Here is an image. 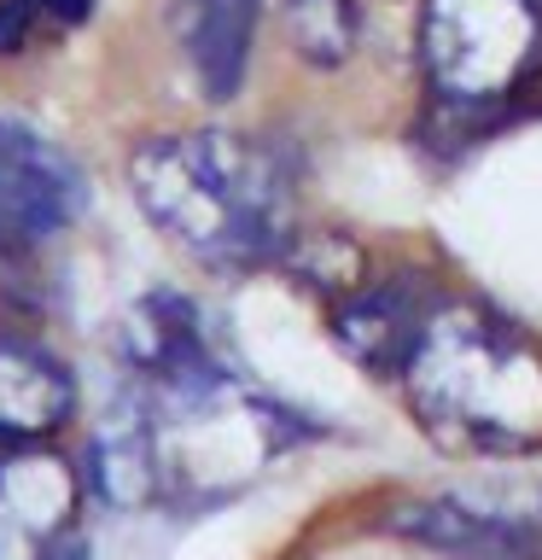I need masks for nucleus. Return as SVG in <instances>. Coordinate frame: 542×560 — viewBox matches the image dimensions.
I'll return each mask as SVG.
<instances>
[{"label": "nucleus", "mask_w": 542, "mask_h": 560, "mask_svg": "<svg viewBox=\"0 0 542 560\" xmlns=\"http://www.w3.org/2000/svg\"><path fill=\"white\" fill-rule=\"evenodd\" d=\"M257 7L262 0H175V30H181L187 65L210 100H227L245 82Z\"/></svg>", "instance_id": "nucleus-9"}, {"label": "nucleus", "mask_w": 542, "mask_h": 560, "mask_svg": "<svg viewBox=\"0 0 542 560\" xmlns=\"http://www.w3.org/2000/svg\"><path fill=\"white\" fill-rule=\"evenodd\" d=\"M70 402V374L59 357H47L42 345L0 332V444H35V438L59 432Z\"/></svg>", "instance_id": "nucleus-8"}, {"label": "nucleus", "mask_w": 542, "mask_h": 560, "mask_svg": "<svg viewBox=\"0 0 542 560\" xmlns=\"http://www.w3.org/2000/svg\"><path fill=\"white\" fill-rule=\"evenodd\" d=\"M420 52L449 105H490L542 65V0H426Z\"/></svg>", "instance_id": "nucleus-3"}, {"label": "nucleus", "mask_w": 542, "mask_h": 560, "mask_svg": "<svg viewBox=\"0 0 542 560\" xmlns=\"http://www.w3.org/2000/svg\"><path fill=\"white\" fill-rule=\"evenodd\" d=\"M280 12H286V30L309 65H344L356 52L362 35L356 0H280Z\"/></svg>", "instance_id": "nucleus-11"}, {"label": "nucleus", "mask_w": 542, "mask_h": 560, "mask_svg": "<svg viewBox=\"0 0 542 560\" xmlns=\"http://www.w3.org/2000/svg\"><path fill=\"white\" fill-rule=\"evenodd\" d=\"M87 479L117 508L157 502V462H152V438H146V420H140L134 397L117 415H105V427L94 432V467H87Z\"/></svg>", "instance_id": "nucleus-10"}, {"label": "nucleus", "mask_w": 542, "mask_h": 560, "mask_svg": "<svg viewBox=\"0 0 542 560\" xmlns=\"http://www.w3.org/2000/svg\"><path fill=\"white\" fill-rule=\"evenodd\" d=\"M94 12V0H0V52H17L35 35V24L76 30Z\"/></svg>", "instance_id": "nucleus-12"}, {"label": "nucleus", "mask_w": 542, "mask_h": 560, "mask_svg": "<svg viewBox=\"0 0 542 560\" xmlns=\"http://www.w3.org/2000/svg\"><path fill=\"white\" fill-rule=\"evenodd\" d=\"M87 205V175L59 140L24 117H0V252H35Z\"/></svg>", "instance_id": "nucleus-4"}, {"label": "nucleus", "mask_w": 542, "mask_h": 560, "mask_svg": "<svg viewBox=\"0 0 542 560\" xmlns=\"http://www.w3.org/2000/svg\"><path fill=\"white\" fill-rule=\"evenodd\" d=\"M432 310H437V298L420 280H379V287H362L339 304L332 339L344 345L350 362L374 368V374H402V362H409Z\"/></svg>", "instance_id": "nucleus-7"}, {"label": "nucleus", "mask_w": 542, "mask_h": 560, "mask_svg": "<svg viewBox=\"0 0 542 560\" xmlns=\"http://www.w3.org/2000/svg\"><path fill=\"white\" fill-rule=\"evenodd\" d=\"M134 205L210 269H262L292 245V170L245 135H157L129 164Z\"/></svg>", "instance_id": "nucleus-1"}, {"label": "nucleus", "mask_w": 542, "mask_h": 560, "mask_svg": "<svg viewBox=\"0 0 542 560\" xmlns=\"http://www.w3.org/2000/svg\"><path fill=\"white\" fill-rule=\"evenodd\" d=\"M391 525L449 560H542V490H449L397 508Z\"/></svg>", "instance_id": "nucleus-5"}, {"label": "nucleus", "mask_w": 542, "mask_h": 560, "mask_svg": "<svg viewBox=\"0 0 542 560\" xmlns=\"http://www.w3.org/2000/svg\"><path fill=\"white\" fill-rule=\"evenodd\" d=\"M76 472L47 450L0 462V560H52L70 532Z\"/></svg>", "instance_id": "nucleus-6"}, {"label": "nucleus", "mask_w": 542, "mask_h": 560, "mask_svg": "<svg viewBox=\"0 0 542 560\" xmlns=\"http://www.w3.org/2000/svg\"><path fill=\"white\" fill-rule=\"evenodd\" d=\"M402 380L414 415L455 450L519 455L542 444V350L479 304H437Z\"/></svg>", "instance_id": "nucleus-2"}]
</instances>
